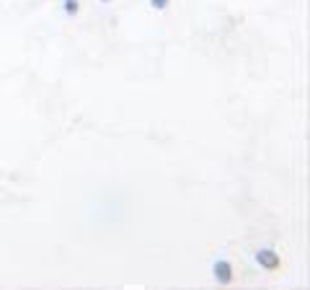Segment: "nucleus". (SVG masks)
Segmentation results:
<instances>
[{"instance_id": "1", "label": "nucleus", "mask_w": 310, "mask_h": 290, "mask_svg": "<svg viewBox=\"0 0 310 290\" xmlns=\"http://www.w3.org/2000/svg\"><path fill=\"white\" fill-rule=\"evenodd\" d=\"M259 262L266 269H277L279 267V257H277V254H271V251H259Z\"/></svg>"}, {"instance_id": "2", "label": "nucleus", "mask_w": 310, "mask_h": 290, "mask_svg": "<svg viewBox=\"0 0 310 290\" xmlns=\"http://www.w3.org/2000/svg\"><path fill=\"white\" fill-rule=\"evenodd\" d=\"M215 277L220 280V283H230V265H227V262H220V265L215 267Z\"/></svg>"}]
</instances>
